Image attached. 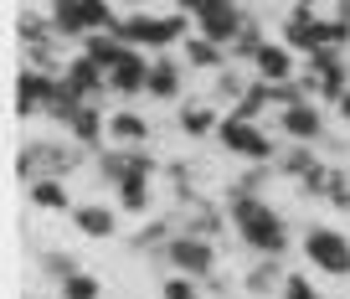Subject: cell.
Wrapping results in <instances>:
<instances>
[{"label": "cell", "mask_w": 350, "mask_h": 299, "mask_svg": "<svg viewBox=\"0 0 350 299\" xmlns=\"http://www.w3.org/2000/svg\"><path fill=\"white\" fill-rule=\"evenodd\" d=\"M232 211V237L258 258H284L288 253V222L268 196H227Z\"/></svg>", "instance_id": "cell-1"}, {"label": "cell", "mask_w": 350, "mask_h": 299, "mask_svg": "<svg viewBox=\"0 0 350 299\" xmlns=\"http://www.w3.org/2000/svg\"><path fill=\"white\" fill-rule=\"evenodd\" d=\"M113 31H119L129 47H139V52H170V47H180L191 31H196V11H165V16L124 11Z\"/></svg>", "instance_id": "cell-2"}, {"label": "cell", "mask_w": 350, "mask_h": 299, "mask_svg": "<svg viewBox=\"0 0 350 299\" xmlns=\"http://www.w3.org/2000/svg\"><path fill=\"white\" fill-rule=\"evenodd\" d=\"M93 150H83L77 140H26L16 155V181H42V176H72L77 166H88Z\"/></svg>", "instance_id": "cell-3"}, {"label": "cell", "mask_w": 350, "mask_h": 299, "mask_svg": "<svg viewBox=\"0 0 350 299\" xmlns=\"http://www.w3.org/2000/svg\"><path fill=\"white\" fill-rule=\"evenodd\" d=\"M217 144L227 150V155H237L242 166H273L278 160V140L262 129L258 119H242V114H221Z\"/></svg>", "instance_id": "cell-4"}, {"label": "cell", "mask_w": 350, "mask_h": 299, "mask_svg": "<svg viewBox=\"0 0 350 299\" xmlns=\"http://www.w3.org/2000/svg\"><path fill=\"white\" fill-rule=\"evenodd\" d=\"M154 263H170L175 274H191V278H201V284H206L211 274H217V243H211V237H201V233H175L170 243L160 248V258H154Z\"/></svg>", "instance_id": "cell-5"}, {"label": "cell", "mask_w": 350, "mask_h": 299, "mask_svg": "<svg viewBox=\"0 0 350 299\" xmlns=\"http://www.w3.org/2000/svg\"><path fill=\"white\" fill-rule=\"evenodd\" d=\"M304 258L325 278H350V237L340 233V227L309 222V227H304Z\"/></svg>", "instance_id": "cell-6"}, {"label": "cell", "mask_w": 350, "mask_h": 299, "mask_svg": "<svg viewBox=\"0 0 350 299\" xmlns=\"http://www.w3.org/2000/svg\"><path fill=\"white\" fill-rule=\"evenodd\" d=\"M57 83H62L57 73H42V67L21 62V73H16V119H36V114L46 119V109L57 99Z\"/></svg>", "instance_id": "cell-7"}, {"label": "cell", "mask_w": 350, "mask_h": 299, "mask_svg": "<svg viewBox=\"0 0 350 299\" xmlns=\"http://www.w3.org/2000/svg\"><path fill=\"white\" fill-rule=\"evenodd\" d=\"M325 26H329L325 11L299 5V0H294V5H288V16H284V26H278V36H284L299 57H304V52H314V47H325Z\"/></svg>", "instance_id": "cell-8"}, {"label": "cell", "mask_w": 350, "mask_h": 299, "mask_svg": "<svg viewBox=\"0 0 350 299\" xmlns=\"http://www.w3.org/2000/svg\"><path fill=\"white\" fill-rule=\"evenodd\" d=\"M299 73H304V57H299L284 36H268L262 52L252 57V78H262V83H288V78H299Z\"/></svg>", "instance_id": "cell-9"}, {"label": "cell", "mask_w": 350, "mask_h": 299, "mask_svg": "<svg viewBox=\"0 0 350 299\" xmlns=\"http://www.w3.org/2000/svg\"><path fill=\"white\" fill-rule=\"evenodd\" d=\"M278 134H284V140H304V144L329 140V134H325V103L304 99V103H288V109H278Z\"/></svg>", "instance_id": "cell-10"}, {"label": "cell", "mask_w": 350, "mask_h": 299, "mask_svg": "<svg viewBox=\"0 0 350 299\" xmlns=\"http://www.w3.org/2000/svg\"><path fill=\"white\" fill-rule=\"evenodd\" d=\"M150 57H154V52H139V47H129V52H124L119 62L109 67V88H113V99H144V88H150Z\"/></svg>", "instance_id": "cell-11"}, {"label": "cell", "mask_w": 350, "mask_h": 299, "mask_svg": "<svg viewBox=\"0 0 350 299\" xmlns=\"http://www.w3.org/2000/svg\"><path fill=\"white\" fill-rule=\"evenodd\" d=\"M180 93H186V57H175V52H154V57H150V88H144V99L175 103Z\"/></svg>", "instance_id": "cell-12"}, {"label": "cell", "mask_w": 350, "mask_h": 299, "mask_svg": "<svg viewBox=\"0 0 350 299\" xmlns=\"http://www.w3.org/2000/svg\"><path fill=\"white\" fill-rule=\"evenodd\" d=\"M242 26H247V11H242V0H232V5H206V11H196V31L211 36V42L232 47L242 36Z\"/></svg>", "instance_id": "cell-13"}, {"label": "cell", "mask_w": 350, "mask_h": 299, "mask_svg": "<svg viewBox=\"0 0 350 299\" xmlns=\"http://www.w3.org/2000/svg\"><path fill=\"white\" fill-rule=\"evenodd\" d=\"M62 78L72 83L83 99H98V103H103V99H113V88H109V67L93 62L83 47H77V57H67V73H62Z\"/></svg>", "instance_id": "cell-14"}, {"label": "cell", "mask_w": 350, "mask_h": 299, "mask_svg": "<svg viewBox=\"0 0 350 299\" xmlns=\"http://www.w3.org/2000/svg\"><path fill=\"white\" fill-rule=\"evenodd\" d=\"M67 217H72V227L83 237H98V243L119 237V207H109V201H77Z\"/></svg>", "instance_id": "cell-15"}, {"label": "cell", "mask_w": 350, "mask_h": 299, "mask_svg": "<svg viewBox=\"0 0 350 299\" xmlns=\"http://www.w3.org/2000/svg\"><path fill=\"white\" fill-rule=\"evenodd\" d=\"M67 140H77L83 150H93V155H98L103 144H109V114H103V103H98V99H88L83 109L72 114V124H67Z\"/></svg>", "instance_id": "cell-16"}, {"label": "cell", "mask_w": 350, "mask_h": 299, "mask_svg": "<svg viewBox=\"0 0 350 299\" xmlns=\"http://www.w3.org/2000/svg\"><path fill=\"white\" fill-rule=\"evenodd\" d=\"M180 57H186V67L191 73H206V78H217L221 67L232 62V52L221 42H211V36H201V31H191L186 42H180Z\"/></svg>", "instance_id": "cell-17"}, {"label": "cell", "mask_w": 350, "mask_h": 299, "mask_svg": "<svg viewBox=\"0 0 350 299\" xmlns=\"http://www.w3.org/2000/svg\"><path fill=\"white\" fill-rule=\"evenodd\" d=\"M284 289V258H258L242 268V294L247 299H278Z\"/></svg>", "instance_id": "cell-18"}, {"label": "cell", "mask_w": 350, "mask_h": 299, "mask_svg": "<svg viewBox=\"0 0 350 299\" xmlns=\"http://www.w3.org/2000/svg\"><path fill=\"white\" fill-rule=\"evenodd\" d=\"M217 103L211 99H196V103H180V114H175V129L186 134V140H217Z\"/></svg>", "instance_id": "cell-19"}, {"label": "cell", "mask_w": 350, "mask_h": 299, "mask_svg": "<svg viewBox=\"0 0 350 299\" xmlns=\"http://www.w3.org/2000/svg\"><path fill=\"white\" fill-rule=\"evenodd\" d=\"M26 201H31L36 211H72V207H77L62 176H42V181H26Z\"/></svg>", "instance_id": "cell-20"}, {"label": "cell", "mask_w": 350, "mask_h": 299, "mask_svg": "<svg viewBox=\"0 0 350 299\" xmlns=\"http://www.w3.org/2000/svg\"><path fill=\"white\" fill-rule=\"evenodd\" d=\"M150 140V119L134 109H109V144H124V150H139Z\"/></svg>", "instance_id": "cell-21"}, {"label": "cell", "mask_w": 350, "mask_h": 299, "mask_svg": "<svg viewBox=\"0 0 350 299\" xmlns=\"http://www.w3.org/2000/svg\"><path fill=\"white\" fill-rule=\"evenodd\" d=\"M319 160H325V155H319L314 144H304V140H284V150H278L273 166H278V176H284V181H304L309 170L319 166Z\"/></svg>", "instance_id": "cell-22"}, {"label": "cell", "mask_w": 350, "mask_h": 299, "mask_svg": "<svg viewBox=\"0 0 350 299\" xmlns=\"http://www.w3.org/2000/svg\"><path fill=\"white\" fill-rule=\"evenodd\" d=\"M77 47H83V52L93 57V62H103V67H113V62H119L124 52H129V42H124L119 31H88V36H83Z\"/></svg>", "instance_id": "cell-23"}, {"label": "cell", "mask_w": 350, "mask_h": 299, "mask_svg": "<svg viewBox=\"0 0 350 299\" xmlns=\"http://www.w3.org/2000/svg\"><path fill=\"white\" fill-rule=\"evenodd\" d=\"M262 109H273V83L252 78L247 88L232 99V114H242V119H262Z\"/></svg>", "instance_id": "cell-24"}, {"label": "cell", "mask_w": 350, "mask_h": 299, "mask_svg": "<svg viewBox=\"0 0 350 299\" xmlns=\"http://www.w3.org/2000/svg\"><path fill=\"white\" fill-rule=\"evenodd\" d=\"M52 26L62 31V42H83L88 36V16L77 0H62V5H52Z\"/></svg>", "instance_id": "cell-25"}, {"label": "cell", "mask_w": 350, "mask_h": 299, "mask_svg": "<svg viewBox=\"0 0 350 299\" xmlns=\"http://www.w3.org/2000/svg\"><path fill=\"white\" fill-rule=\"evenodd\" d=\"M16 36H21L26 47H57L62 42V31L52 26V16H21V21H16Z\"/></svg>", "instance_id": "cell-26"}, {"label": "cell", "mask_w": 350, "mask_h": 299, "mask_svg": "<svg viewBox=\"0 0 350 299\" xmlns=\"http://www.w3.org/2000/svg\"><path fill=\"white\" fill-rule=\"evenodd\" d=\"M262 42H268V31H262V21H258V16H247V26H242V36H237V42L227 47V52H232V62H247V67H252V57L262 52Z\"/></svg>", "instance_id": "cell-27"}, {"label": "cell", "mask_w": 350, "mask_h": 299, "mask_svg": "<svg viewBox=\"0 0 350 299\" xmlns=\"http://www.w3.org/2000/svg\"><path fill=\"white\" fill-rule=\"evenodd\" d=\"M268 181H273V170H268V166H247V170L227 186V196H262V191H268Z\"/></svg>", "instance_id": "cell-28"}, {"label": "cell", "mask_w": 350, "mask_h": 299, "mask_svg": "<svg viewBox=\"0 0 350 299\" xmlns=\"http://www.w3.org/2000/svg\"><path fill=\"white\" fill-rule=\"evenodd\" d=\"M160 299H206V284L191 274H170V278H160Z\"/></svg>", "instance_id": "cell-29"}, {"label": "cell", "mask_w": 350, "mask_h": 299, "mask_svg": "<svg viewBox=\"0 0 350 299\" xmlns=\"http://www.w3.org/2000/svg\"><path fill=\"white\" fill-rule=\"evenodd\" d=\"M42 274L57 278V284H67V278L77 274V258H72V253H57V248H52V253H42Z\"/></svg>", "instance_id": "cell-30"}, {"label": "cell", "mask_w": 350, "mask_h": 299, "mask_svg": "<svg viewBox=\"0 0 350 299\" xmlns=\"http://www.w3.org/2000/svg\"><path fill=\"white\" fill-rule=\"evenodd\" d=\"M62 294H67V299H103V284H98L93 274H83V268H77V274L62 284Z\"/></svg>", "instance_id": "cell-31"}, {"label": "cell", "mask_w": 350, "mask_h": 299, "mask_svg": "<svg viewBox=\"0 0 350 299\" xmlns=\"http://www.w3.org/2000/svg\"><path fill=\"white\" fill-rule=\"evenodd\" d=\"M278 299H319V289H314V278H309V274H284Z\"/></svg>", "instance_id": "cell-32"}, {"label": "cell", "mask_w": 350, "mask_h": 299, "mask_svg": "<svg viewBox=\"0 0 350 299\" xmlns=\"http://www.w3.org/2000/svg\"><path fill=\"white\" fill-rule=\"evenodd\" d=\"M335 114H340V119H345V124H350V88H345V93H340V103H335Z\"/></svg>", "instance_id": "cell-33"}, {"label": "cell", "mask_w": 350, "mask_h": 299, "mask_svg": "<svg viewBox=\"0 0 350 299\" xmlns=\"http://www.w3.org/2000/svg\"><path fill=\"white\" fill-rule=\"evenodd\" d=\"M206 5H232V0H196V11H206Z\"/></svg>", "instance_id": "cell-34"}, {"label": "cell", "mask_w": 350, "mask_h": 299, "mask_svg": "<svg viewBox=\"0 0 350 299\" xmlns=\"http://www.w3.org/2000/svg\"><path fill=\"white\" fill-rule=\"evenodd\" d=\"M119 5L124 11H144V0H119Z\"/></svg>", "instance_id": "cell-35"}, {"label": "cell", "mask_w": 350, "mask_h": 299, "mask_svg": "<svg viewBox=\"0 0 350 299\" xmlns=\"http://www.w3.org/2000/svg\"><path fill=\"white\" fill-rule=\"evenodd\" d=\"M335 16H345V21H350V0H340V5H335Z\"/></svg>", "instance_id": "cell-36"}, {"label": "cell", "mask_w": 350, "mask_h": 299, "mask_svg": "<svg viewBox=\"0 0 350 299\" xmlns=\"http://www.w3.org/2000/svg\"><path fill=\"white\" fill-rule=\"evenodd\" d=\"M299 5H314V11H319V0H299Z\"/></svg>", "instance_id": "cell-37"}, {"label": "cell", "mask_w": 350, "mask_h": 299, "mask_svg": "<svg viewBox=\"0 0 350 299\" xmlns=\"http://www.w3.org/2000/svg\"><path fill=\"white\" fill-rule=\"evenodd\" d=\"M26 299H42V294H26Z\"/></svg>", "instance_id": "cell-38"}, {"label": "cell", "mask_w": 350, "mask_h": 299, "mask_svg": "<svg viewBox=\"0 0 350 299\" xmlns=\"http://www.w3.org/2000/svg\"><path fill=\"white\" fill-rule=\"evenodd\" d=\"M57 299H67V294H57Z\"/></svg>", "instance_id": "cell-39"}]
</instances>
